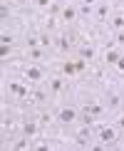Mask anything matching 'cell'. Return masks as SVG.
Here are the masks:
<instances>
[{"instance_id":"obj_4","label":"cell","mask_w":124,"mask_h":151,"mask_svg":"<svg viewBox=\"0 0 124 151\" xmlns=\"http://www.w3.org/2000/svg\"><path fill=\"white\" fill-rule=\"evenodd\" d=\"M107 17H109V8H107V3H99V5H97V10H94V20H97V22H107Z\"/></svg>"},{"instance_id":"obj_18","label":"cell","mask_w":124,"mask_h":151,"mask_svg":"<svg viewBox=\"0 0 124 151\" xmlns=\"http://www.w3.org/2000/svg\"><path fill=\"white\" fill-rule=\"evenodd\" d=\"M32 97H35V102H42V99H45L47 94H45V89H37V92L32 94Z\"/></svg>"},{"instance_id":"obj_19","label":"cell","mask_w":124,"mask_h":151,"mask_svg":"<svg viewBox=\"0 0 124 151\" xmlns=\"http://www.w3.org/2000/svg\"><path fill=\"white\" fill-rule=\"evenodd\" d=\"M0 42H3V45H10L12 37H10V35H3V37H0Z\"/></svg>"},{"instance_id":"obj_8","label":"cell","mask_w":124,"mask_h":151,"mask_svg":"<svg viewBox=\"0 0 124 151\" xmlns=\"http://www.w3.org/2000/svg\"><path fill=\"white\" fill-rule=\"evenodd\" d=\"M89 136H92L89 129H79V131H77V141H79V144H87V141H89Z\"/></svg>"},{"instance_id":"obj_13","label":"cell","mask_w":124,"mask_h":151,"mask_svg":"<svg viewBox=\"0 0 124 151\" xmlns=\"http://www.w3.org/2000/svg\"><path fill=\"white\" fill-rule=\"evenodd\" d=\"M119 104H122V97H117V94H114V97H109V102H107L109 109H117Z\"/></svg>"},{"instance_id":"obj_5","label":"cell","mask_w":124,"mask_h":151,"mask_svg":"<svg viewBox=\"0 0 124 151\" xmlns=\"http://www.w3.org/2000/svg\"><path fill=\"white\" fill-rule=\"evenodd\" d=\"M79 57H82V60H92V57H94V47L84 42V45L79 47Z\"/></svg>"},{"instance_id":"obj_21","label":"cell","mask_w":124,"mask_h":151,"mask_svg":"<svg viewBox=\"0 0 124 151\" xmlns=\"http://www.w3.org/2000/svg\"><path fill=\"white\" fill-rule=\"evenodd\" d=\"M40 122H42V124H50V122H52V116H50V114H42Z\"/></svg>"},{"instance_id":"obj_23","label":"cell","mask_w":124,"mask_h":151,"mask_svg":"<svg viewBox=\"0 0 124 151\" xmlns=\"http://www.w3.org/2000/svg\"><path fill=\"white\" fill-rule=\"evenodd\" d=\"M35 3H37V8H47V5H50V0H35Z\"/></svg>"},{"instance_id":"obj_25","label":"cell","mask_w":124,"mask_h":151,"mask_svg":"<svg viewBox=\"0 0 124 151\" xmlns=\"http://www.w3.org/2000/svg\"><path fill=\"white\" fill-rule=\"evenodd\" d=\"M117 67H119V70L124 72V55H122V57H119V62H117Z\"/></svg>"},{"instance_id":"obj_6","label":"cell","mask_w":124,"mask_h":151,"mask_svg":"<svg viewBox=\"0 0 124 151\" xmlns=\"http://www.w3.org/2000/svg\"><path fill=\"white\" fill-rule=\"evenodd\" d=\"M74 17H77V10H74V8H70V5H67V8L62 10V20H65V22H72Z\"/></svg>"},{"instance_id":"obj_27","label":"cell","mask_w":124,"mask_h":151,"mask_svg":"<svg viewBox=\"0 0 124 151\" xmlns=\"http://www.w3.org/2000/svg\"><path fill=\"white\" fill-rule=\"evenodd\" d=\"M117 127H119V129H124V116H119V122H117Z\"/></svg>"},{"instance_id":"obj_9","label":"cell","mask_w":124,"mask_h":151,"mask_svg":"<svg viewBox=\"0 0 124 151\" xmlns=\"http://www.w3.org/2000/svg\"><path fill=\"white\" fill-rule=\"evenodd\" d=\"M22 131H25V136H35V131H37V127H35V122H25V127H22Z\"/></svg>"},{"instance_id":"obj_3","label":"cell","mask_w":124,"mask_h":151,"mask_svg":"<svg viewBox=\"0 0 124 151\" xmlns=\"http://www.w3.org/2000/svg\"><path fill=\"white\" fill-rule=\"evenodd\" d=\"M99 139H102L104 144H112L117 139V131L112 129V127H99Z\"/></svg>"},{"instance_id":"obj_15","label":"cell","mask_w":124,"mask_h":151,"mask_svg":"<svg viewBox=\"0 0 124 151\" xmlns=\"http://www.w3.org/2000/svg\"><path fill=\"white\" fill-rule=\"evenodd\" d=\"M30 57L32 60H42V50L40 47H30Z\"/></svg>"},{"instance_id":"obj_1","label":"cell","mask_w":124,"mask_h":151,"mask_svg":"<svg viewBox=\"0 0 124 151\" xmlns=\"http://www.w3.org/2000/svg\"><path fill=\"white\" fill-rule=\"evenodd\" d=\"M25 77L30 82H40V79H45V72H42V67L30 65V67H25Z\"/></svg>"},{"instance_id":"obj_10","label":"cell","mask_w":124,"mask_h":151,"mask_svg":"<svg viewBox=\"0 0 124 151\" xmlns=\"http://www.w3.org/2000/svg\"><path fill=\"white\" fill-rule=\"evenodd\" d=\"M119 57H122V55L117 52V50H109V52H107V62H109V65H117V62H119Z\"/></svg>"},{"instance_id":"obj_7","label":"cell","mask_w":124,"mask_h":151,"mask_svg":"<svg viewBox=\"0 0 124 151\" xmlns=\"http://www.w3.org/2000/svg\"><path fill=\"white\" fill-rule=\"evenodd\" d=\"M112 27H114V30H119V32H124V15H114V17H112Z\"/></svg>"},{"instance_id":"obj_22","label":"cell","mask_w":124,"mask_h":151,"mask_svg":"<svg viewBox=\"0 0 124 151\" xmlns=\"http://www.w3.org/2000/svg\"><path fill=\"white\" fill-rule=\"evenodd\" d=\"M74 72V65H70V62H67V65H65V74H72Z\"/></svg>"},{"instance_id":"obj_11","label":"cell","mask_w":124,"mask_h":151,"mask_svg":"<svg viewBox=\"0 0 124 151\" xmlns=\"http://www.w3.org/2000/svg\"><path fill=\"white\" fill-rule=\"evenodd\" d=\"M10 89H12V94H17V97H27V89H25L22 84H10Z\"/></svg>"},{"instance_id":"obj_2","label":"cell","mask_w":124,"mask_h":151,"mask_svg":"<svg viewBox=\"0 0 124 151\" xmlns=\"http://www.w3.org/2000/svg\"><path fill=\"white\" fill-rule=\"evenodd\" d=\"M74 119H77V109H74V106H65V109H60V122L62 124H72Z\"/></svg>"},{"instance_id":"obj_20","label":"cell","mask_w":124,"mask_h":151,"mask_svg":"<svg viewBox=\"0 0 124 151\" xmlns=\"http://www.w3.org/2000/svg\"><path fill=\"white\" fill-rule=\"evenodd\" d=\"M94 3H97V0H82V5H84V12L89 10V5H94Z\"/></svg>"},{"instance_id":"obj_24","label":"cell","mask_w":124,"mask_h":151,"mask_svg":"<svg viewBox=\"0 0 124 151\" xmlns=\"http://www.w3.org/2000/svg\"><path fill=\"white\" fill-rule=\"evenodd\" d=\"M15 149H20V151H22V149H27V141H17V144H15Z\"/></svg>"},{"instance_id":"obj_16","label":"cell","mask_w":124,"mask_h":151,"mask_svg":"<svg viewBox=\"0 0 124 151\" xmlns=\"http://www.w3.org/2000/svg\"><path fill=\"white\" fill-rule=\"evenodd\" d=\"M40 45H42V47H50V45H52V40H50V35H40Z\"/></svg>"},{"instance_id":"obj_26","label":"cell","mask_w":124,"mask_h":151,"mask_svg":"<svg viewBox=\"0 0 124 151\" xmlns=\"http://www.w3.org/2000/svg\"><path fill=\"white\" fill-rule=\"evenodd\" d=\"M117 42H119V45L124 47V32H119V35H117Z\"/></svg>"},{"instance_id":"obj_17","label":"cell","mask_w":124,"mask_h":151,"mask_svg":"<svg viewBox=\"0 0 124 151\" xmlns=\"http://www.w3.org/2000/svg\"><path fill=\"white\" fill-rule=\"evenodd\" d=\"M52 92H62V79H52Z\"/></svg>"},{"instance_id":"obj_14","label":"cell","mask_w":124,"mask_h":151,"mask_svg":"<svg viewBox=\"0 0 124 151\" xmlns=\"http://www.w3.org/2000/svg\"><path fill=\"white\" fill-rule=\"evenodd\" d=\"M87 111H89V114H102V106H99V104H94V102H92V104H87Z\"/></svg>"},{"instance_id":"obj_12","label":"cell","mask_w":124,"mask_h":151,"mask_svg":"<svg viewBox=\"0 0 124 151\" xmlns=\"http://www.w3.org/2000/svg\"><path fill=\"white\" fill-rule=\"evenodd\" d=\"M57 47L62 52H67V50H70V37H57Z\"/></svg>"}]
</instances>
